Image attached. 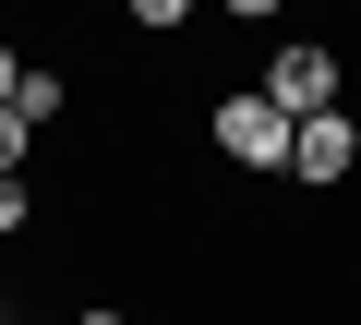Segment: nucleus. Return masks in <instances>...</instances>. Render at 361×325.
I'll return each mask as SVG.
<instances>
[{
  "instance_id": "f257e3e1",
  "label": "nucleus",
  "mask_w": 361,
  "mask_h": 325,
  "mask_svg": "<svg viewBox=\"0 0 361 325\" xmlns=\"http://www.w3.org/2000/svg\"><path fill=\"white\" fill-rule=\"evenodd\" d=\"M205 133H217V157H241V169H277V181H289V145H301V121H289L265 85H229Z\"/></svg>"
},
{
  "instance_id": "f03ea898",
  "label": "nucleus",
  "mask_w": 361,
  "mask_h": 325,
  "mask_svg": "<svg viewBox=\"0 0 361 325\" xmlns=\"http://www.w3.org/2000/svg\"><path fill=\"white\" fill-rule=\"evenodd\" d=\"M265 97H277L289 121H325V109H337V49H325V37H289V49L265 61Z\"/></svg>"
},
{
  "instance_id": "7ed1b4c3",
  "label": "nucleus",
  "mask_w": 361,
  "mask_h": 325,
  "mask_svg": "<svg viewBox=\"0 0 361 325\" xmlns=\"http://www.w3.org/2000/svg\"><path fill=\"white\" fill-rule=\"evenodd\" d=\"M349 169H361V121H349V109L301 121V145H289V181H301V193H337Z\"/></svg>"
},
{
  "instance_id": "20e7f679",
  "label": "nucleus",
  "mask_w": 361,
  "mask_h": 325,
  "mask_svg": "<svg viewBox=\"0 0 361 325\" xmlns=\"http://www.w3.org/2000/svg\"><path fill=\"white\" fill-rule=\"evenodd\" d=\"M13 109H25L37 133H49V121H61V73H49V61H25V85H13Z\"/></svg>"
},
{
  "instance_id": "39448f33",
  "label": "nucleus",
  "mask_w": 361,
  "mask_h": 325,
  "mask_svg": "<svg viewBox=\"0 0 361 325\" xmlns=\"http://www.w3.org/2000/svg\"><path fill=\"white\" fill-rule=\"evenodd\" d=\"M25 145H37V121H25V109H0V181H25Z\"/></svg>"
},
{
  "instance_id": "423d86ee",
  "label": "nucleus",
  "mask_w": 361,
  "mask_h": 325,
  "mask_svg": "<svg viewBox=\"0 0 361 325\" xmlns=\"http://www.w3.org/2000/svg\"><path fill=\"white\" fill-rule=\"evenodd\" d=\"M193 13H205V0H133V25H145V37H169V25H193Z\"/></svg>"
},
{
  "instance_id": "0eeeda50",
  "label": "nucleus",
  "mask_w": 361,
  "mask_h": 325,
  "mask_svg": "<svg viewBox=\"0 0 361 325\" xmlns=\"http://www.w3.org/2000/svg\"><path fill=\"white\" fill-rule=\"evenodd\" d=\"M25 217H37V193H25V181H0V241H13Z\"/></svg>"
},
{
  "instance_id": "6e6552de",
  "label": "nucleus",
  "mask_w": 361,
  "mask_h": 325,
  "mask_svg": "<svg viewBox=\"0 0 361 325\" xmlns=\"http://www.w3.org/2000/svg\"><path fill=\"white\" fill-rule=\"evenodd\" d=\"M217 13H229V25H277L289 0H217Z\"/></svg>"
},
{
  "instance_id": "1a4fd4ad",
  "label": "nucleus",
  "mask_w": 361,
  "mask_h": 325,
  "mask_svg": "<svg viewBox=\"0 0 361 325\" xmlns=\"http://www.w3.org/2000/svg\"><path fill=\"white\" fill-rule=\"evenodd\" d=\"M13 85H25V61H13V49H0V109H13Z\"/></svg>"
}]
</instances>
